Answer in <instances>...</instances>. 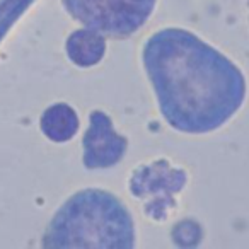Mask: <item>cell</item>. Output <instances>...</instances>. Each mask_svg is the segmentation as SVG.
Listing matches in <instances>:
<instances>
[{
  "label": "cell",
  "mask_w": 249,
  "mask_h": 249,
  "mask_svg": "<svg viewBox=\"0 0 249 249\" xmlns=\"http://www.w3.org/2000/svg\"><path fill=\"white\" fill-rule=\"evenodd\" d=\"M156 0H72V12L101 35H133L150 18Z\"/></svg>",
  "instance_id": "cell-2"
},
{
  "label": "cell",
  "mask_w": 249,
  "mask_h": 249,
  "mask_svg": "<svg viewBox=\"0 0 249 249\" xmlns=\"http://www.w3.org/2000/svg\"><path fill=\"white\" fill-rule=\"evenodd\" d=\"M143 63L160 113L178 132H213L244 101L241 70L190 31L162 29L152 35L143 48Z\"/></svg>",
  "instance_id": "cell-1"
}]
</instances>
